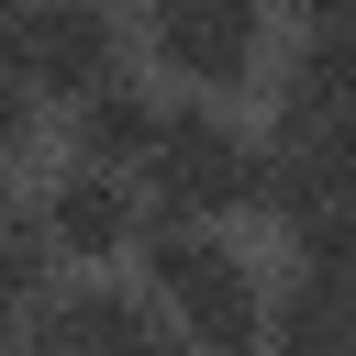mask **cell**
<instances>
[{
  "mask_svg": "<svg viewBox=\"0 0 356 356\" xmlns=\"http://www.w3.org/2000/svg\"><path fill=\"white\" fill-rule=\"evenodd\" d=\"M145 300L189 334V345H256L267 334V278H256V256L245 245H222L211 222H189V211H145Z\"/></svg>",
  "mask_w": 356,
  "mask_h": 356,
  "instance_id": "cell-1",
  "label": "cell"
},
{
  "mask_svg": "<svg viewBox=\"0 0 356 356\" xmlns=\"http://www.w3.org/2000/svg\"><path fill=\"white\" fill-rule=\"evenodd\" d=\"M134 189L156 211H189V222H222V211H256L267 200V145L222 111V100H189V111H156L145 156H134Z\"/></svg>",
  "mask_w": 356,
  "mask_h": 356,
  "instance_id": "cell-2",
  "label": "cell"
},
{
  "mask_svg": "<svg viewBox=\"0 0 356 356\" xmlns=\"http://www.w3.org/2000/svg\"><path fill=\"white\" fill-rule=\"evenodd\" d=\"M145 56L178 89L222 100L267 67V0H145Z\"/></svg>",
  "mask_w": 356,
  "mask_h": 356,
  "instance_id": "cell-3",
  "label": "cell"
},
{
  "mask_svg": "<svg viewBox=\"0 0 356 356\" xmlns=\"http://www.w3.org/2000/svg\"><path fill=\"white\" fill-rule=\"evenodd\" d=\"M33 234L56 245V267H111V256H134V234H145V189H134L122 167L67 156V167L44 178V200H33Z\"/></svg>",
  "mask_w": 356,
  "mask_h": 356,
  "instance_id": "cell-4",
  "label": "cell"
},
{
  "mask_svg": "<svg viewBox=\"0 0 356 356\" xmlns=\"http://www.w3.org/2000/svg\"><path fill=\"white\" fill-rule=\"evenodd\" d=\"M0 44L33 78V100H78V89H100L122 67V11H100V0H33L22 22H0Z\"/></svg>",
  "mask_w": 356,
  "mask_h": 356,
  "instance_id": "cell-5",
  "label": "cell"
},
{
  "mask_svg": "<svg viewBox=\"0 0 356 356\" xmlns=\"http://www.w3.org/2000/svg\"><path fill=\"white\" fill-rule=\"evenodd\" d=\"M156 111H167V100H156L134 67H111L100 89H78V100H67V156H89V167H122V178H134V156H145Z\"/></svg>",
  "mask_w": 356,
  "mask_h": 356,
  "instance_id": "cell-6",
  "label": "cell"
},
{
  "mask_svg": "<svg viewBox=\"0 0 356 356\" xmlns=\"http://www.w3.org/2000/svg\"><path fill=\"white\" fill-rule=\"evenodd\" d=\"M22 334H44V345H156V334H167V312H156L145 289L89 278V289H44Z\"/></svg>",
  "mask_w": 356,
  "mask_h": 356,
  "instance_id": "cell-7",
  "label": "cell"
},
{
  "mask_svg": "<svg viewBox=\"0 0 356 356\" xmlns=\"http://www.w3.org/2000/svg\"><path fill=\"white\" fill-rule=\"evenodd\" d=\"M267 334H278V345H356V278L300 267V278L267 300Z\"/></svg>",
  "mask_w": 356,
  "mask_h": 356,
  "instance_id": "cell-8",
  "label": "cell"
},
{
  "mask_svg": "<svg viewBox=\"0 0 356 356\" xmlns=\"http://www.w3.org/2000/svg\"><path fill=\"white\" fill-rule=\"evenodd\" d=\"M289 245H300V267H323V278H356V189H323V200H300V211H289Z\"/></svg>",
  "mask_w": 356,
  "mask_h": 356,
  "instance_id": "cell-9",
  "label": "cell"
},
{
  "mask_svg": "<svg viewBox=\"0 0 356 356\" xmlns=\"http://www.w3.org/2000/svg\"><path fill=\"white\" fill-rule=\"evenodd\" d=\"M33 122H44V100H33V78L11 67V44H0V178L33 156Z\"/></svg>",
  "mask_w": 356,
  "mask_h": 356,
  "instance_id": "cell-10",
  "label": "cell"
},
{
  "mask_svg": "<svg viewBox=\"0 0 356 356\" xmlns=\"http://www.w3.org/2000/svg\"><path fill=\"white\" fill-rule=\"evenodd\" d=\"M22 11H33V0H0V22H22Z\"/></svg>",
  "mask_w": 356,
  "mask_h": 356,
  "instance_id": "cell-11",
  "label": "cell"
},
{
  "mask_svg": "<svg viewBox=\"0 0 356 356\" xmlns=\"http://www.w3.org/2000/svg\"><path fill=\"white\" fill-rule=\"evenodd\" d=\"M345 44H356V11H345Z\"/></svg>",
  "mask_w": 356,
  "mask_h": 356,
  "instance_id": "cell-12",
  "label": "cell"
}]
</instances>
